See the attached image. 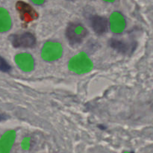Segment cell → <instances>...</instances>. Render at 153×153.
<instances>
[{"mask_svg":"<svg viewBox=\"0 0 153 153\" xmlns=\"http://www.w3.org/2000/svg\"><path fill=\"white\" fill-rule=\"evenodd\" d=\"M88 34V30L79 22H70L66 29V37L70 44L76 45L82 43Z\"/></svg>","mask_w":153,"mask_h":153,"instance_id":"6da1fadb","label":"cell"},{"mask_svg":"<svg viewBox=\"0 0 153 153\" xmlns=\"http://www.w3.org/2000/svg\"><path fill=\"white\" fill-rule=\"evenodd\" d=\"M10 40L15 48H31L36 44L35 37L30 32L13 34L10 36Z\"/></svg>","mask_w":153,"mask_h":153,"instance_id":"7a4b0ae2","label":"cell"},{"mask_svg":"<svg viewBox=\"0 0 153 153\" xmlns=\"http://www.w3.org/2000/svg\"><path fill=\"white\" fill-rule=\"evenodd\" d=\"M16 10L19 13L20 19L25 22H30L38 17L37 12L29 4L22 1H18L16 4Z\"/></svg>","mask_w":153,"mask_h":153,"instance_id":"3957f363","label":"cell"},{"mask_svg":"<svg viewBox=\"0 0 153 153\" xmlns=\"http://www.w3.org/2000/svg\"><path fill=\"white\" fill-rule=\"evenodd\" d=\"M90 25L97 34H103L108 29L109 22L104 16L94 15L90 18Z\"/></svg>","mask_w":153,"mask_h":153,"instance_id":"277c9868","label":"cell"},{"mask_svg":"<svg viewBox=\"0 0 153 153\" xmlns=\"http://www.w3.org/2000/svg\"><path fill=\"white\" fill-rule=\"evenodd\" d=\"M10 70H11V67H10V64L2 57L0 56V71L7 73V72L10 71Z\"/></svg>","mask_w":153,"mask_h":153,"instance_id":"5b68a950","label":"cell"},{"mask_svg":"<svg viewBox=\"0 0 153 153\" xmlns=\"http://www.w3.org/2000/svg\"><path fill=\"white\" fill-rule=\"evenodd\" d=\"M30 1H32L34 4H37V5H40V4H42L44 3L45 0H30Z\"/></svg>","mask_w":153,"mask_h":153,"instance_id":"8992f818","label":"cell"},{"mask_svg":"<svg viewBox=\"0 0 153 153\" xmlns=\"http://www.w3.org/2000/svg\"><path fill=\"white\" fill-rule=\"evenodd\" d=\"M6 120L5 115L0 114V122H1V121H3V120Z\"/></svg>","mask_w":153,"mask_h":153,"instance_id":"52a82bcc","label":"cell"},{"mask_svg":"<svg viewBox=\"0 0 153 153\" xmlns=\"http://www.w3.org/2000/svg\"><path fill=\"white\" fill-rule=\"evenodd\" d=\"M103 1H106V2H114L115 0H103Z\"/></svg>","mask_w":153,"mask_h":153,"instance_id":"ba28073f","label":"cell"},{"mask_svg":"<svg viewBox=\"0 0 153 153\" xmlns=\"http://www.w3.org/2000/svg\"><path fill=\"white\" fill-rule=\"evenodd\" d=\"M69 1H74V0H69Z\"/></svg>","mask_w":153,"mask_h":153,"instance_id":"9c48e42d","label":"cell"}]
</instances>
